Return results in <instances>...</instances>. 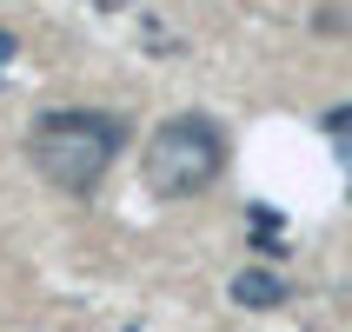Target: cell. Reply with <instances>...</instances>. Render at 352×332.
Segmentation results:
<instances>
[{
  "label": "cell",
  "instance_id": "1",
  "mask_svg": "<svg viewBox=\"0 0 352 332\" xmlns=\"http://www.w3.org/2000/svg\"><path fill=\"white\" fill-rule=\"evenodd\" d=\"M126 146V120L120 113H100V107H47V113L27 126V159L34 173L60 193L87 199L107 179V166L120 159Z\"/></svg>",
  "mask_w": 352,
  "mask_h": 332
},
{
  "label": "cell",
  "instance_id": "2",
  "mask_svg": "<svg viewBox=\"0 0 352 332\" xmlns=\"http://www.w3.org/2000/svg\"><path fill=\"white\" fill-rule=\"evenodd\" d=\"M226 166V133L206 113H173L160 120V133L146 140V186L160 199H193L206 193Z\"/></svg>",
  "mask_w": 352,
  "mask_h": 332
},
{
  "label": "cell",
  "instance_id": "3",
  "mask_svg": "<svg viewBox=\"0 0 352 332\" xmlns=\"http://www.w3.org/2000/svg\"><path fill=\"white\" fill-rule=\"evenodd\" d=\"M233 299L246 313H273V306H286V279L266 273V266H246V273L233 279Z\"/></svg>",
  "mask_w": 352,
  "mask_h": 332
},
{
  "label": "cell",
  "instance_id": "4",
  "mask_svg": "<svg viewBox=\"0 0 352 332\" xmlns=\"http://www.w3.org/2000/svg\"><path fill=\"white\" fill-rule=\"evenodd\" d=\"M253 226H259L266 239H273V233H279V213H273V206H253Z\"/></svg>",
  "mask_w": 352,
  "mask_h": 332
},
{
  "label": "cell",
  "instance_id": "5",
  "mask_svg": "<svg viewBox=\"0 0 352 332\" xmlns=\"http://www.w3.org/2000/svg\"><path fill=\"white\" fill-rule=\"evenodd\" d=\"M326 126H333V133H346V126H352V107H333V113H326Z\"/></svg>",
  "mask_w": 352,
  "mask_h": 332
}]
</instances>
